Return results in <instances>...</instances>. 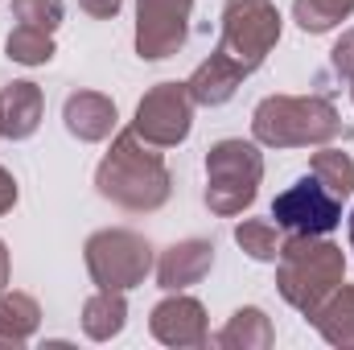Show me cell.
<instances>
[{
  "label": "cell",
  "mask_w": 354,
  "mask_h": 350,
  "mask_svg": "<svg viewBox=\"0 0 354 350\" xmlns=\"http://www.w3.org/2000/svg\"><path fill=\"white\" fill-rule=\"evenodd\" d=\"M95 190L115 202L120 210L132 214H153L169 202L174 194V177L165 169V157L157 153V145L140 140L132 128L120 132L107 149V157L95 169Z\"/></svg>",
  "instance_id": "obj_1"
},
{
  "label": "cell",
  "mask_w": 354,
  "mask_h": 350,
  "mask_svg": "<svg viewBox=\"0 0 354 350\" xmlns=\"http://www.w3.org/2000/svg\"><path fill=\"white\" fill-rule=\"evenodd\" d=\"M346 280V256L338 243L322 239V235H288L280 243V256H276V288L280 297L313 317L322 309V301Z\"/></svg>",
  "instance_id": "obj_2"
},
{
  "label": "cell",
  "mask_w": 354,
  "mask_h": 350,
  "mask_svg": "<svg viewBox=\"0 0 354 350\" xmlns=\"http://www.w3.org/2000/svg\"><path fill=\"white\" fill-rule=\"evenodd\" d=\"M252 136L268 149H309L342 136V116L322 95H268L252 111Z\"/></svg>",
  "instance_id": "obj_3"
},
{
  "label": "cell",
  "mask_w": 354,
  "mask_h": 350,
  "mask_svg": "<svg viewBox=\"0 0 354 350\" xmlns=\"http://www.w3.org/2000/svg\"><path fill=\"white\" fill-rule=\"evenodd\" d=\"M264 181V157L252 140H218L206 153V206L223 219L243 214Z\"/></svg>",
  "instance_id": "obj_4"
},
{
  "label": "cell",
  "mask_w": 354,
  "mask_h": 350,
  "mask_svg": "<svg viewBox=\"0 0 354 350\" xmlns=\"http://www.w3.org/2000/svg\"><path fill=\"white\" fill-rule=\"evenodd\" d=\"M280 42V12L272 0H227L223 4V33L214 54L231 62L243 79L264 66V58Z\"/></svg>",
  "instance_id": "obj_5"
},
{
  "label": "cell",
  "mask_w": 354,
  "mask_h": 350,
  "mask_svg": "<svg viewBox=\"0 0 354 350\" xmlns=\"http://www.w3.org/2000/svg\"><path fill=\"white\" fill-rule=\"evenodd\" d=\"M83 260H87L95 288L128 293V288L145 284V276L153 272V243L136 231H124V227L111 231L107 227V231H95L87 239Z\"/></svg>",
  "instance_id": "obj_6"
},
{
  "label": "cell",
  "mask_w": 354,
  "mask_h": 350,
  "mask_svg": "<svg viewBox=\"0 0 354 350\" xmlns=\"http://www.w3.org/2000/svg\"><path fill=\"white\" fill-rule=\"evenodd\" d=\"M272 219L288 235H330L342 223V198H334L313 174L297 177L272 202Z\"/></svg>",
  "instance_id": "obj_7"
},
{
  "label": "cell",
  "mask_w": 354,
  "mask_h": 350,
  "mask_svg": "<svg viewBox=\"0 0 354 350\" xmlns=\"http://www.w3.org/2000/svg\"><path fill=\"white\" fill-rule=\"evenodd\" d=\"M194 99L185 83H157L140 103H136V120H132V132L157 149H174L189 136L194 128Z\"/></svg>",
  "instance_id": "obj_8"
},
{
  "label": "cell",
  "mask_w": 354,
  "mask_h": 350,
  "mask_svg": "<svg viewBox=\"0 0 354 350\" xmlns=\"http://www.w3.org/2000/svg\"><path fill=\"white\" fill-rule=\"evenodd\" d=\"M194 0H136V54L161 62L185 46Z\"/></svg>",
  "instance_id": "obj_9"
},
{
  "label": "cell",
  "mask_w": 354,
  "mask_h": 350,
  "mask_svg": "<svg viewBox=\"0 0 354 350\" xmlns=\"http://www.w3.org/2000/svg\"><path fill=\"white\" fill-rule=\"evenodd\" d=\"M149 330H153V338L157 342H165V347H206L210 342V334H206V309H202V301H194V297H181V293H169L157 309H153V317H149Z\"/></svg>",
  "instance_id": "obj_10"
},
{
  "label": "cell",
  "mask_w": 354,
  "mask_h": 350,
  "mask_svg": "<svg viewBox=\"0 0 354 350\" xmlns=\"http://www.w3.org/2000/svg\"><path fill=\"white\" fill-rule=\"evenodd\" d=\"M214 264V243L210 239H181L174 248L161 252L157 260V284L165 293H181L189 284H198Z\"/></svg>",
  "instance_id": "obj_11"
},
{
  "label": "cell",
  "mask_w": 354,
  "mask_h": 350,
  "mask_svg": "<svg viewBox=\"0 0 354 350\" xmlns=\"http://www.w3.org/2000/svg\"><path fill=\"white\" fill-rule=\"evenodd\" d=\"M62 120H66V132L87 140V145H99L111 136L115 128V103L99 91H75L62 107Z\"/></svg>",
  "instance_id": "obj_12"
},
{
  "label": "cell",
  "mask_w": 354,
  "mask_h": 350,
  "mask_svg": "<svg viewBox=\"0 0 354 350\" xmlns=\"http://www.w3.org/2000/svg\"><path fill=\"white\" fill-rule=\"evenodd\" d=\"M46 99L37 83H8L0 91V136L8 140H29L41 124Z\"/></svg>",
  "instance_id": "obj_13"
},
{
  "label": "cell",
  "mask_w": 354,
  "mask_h": 350,
  "mask_svg": "<svg viewBox=\"0 0 354 350\" xmlns=\"http://www.w3.org/2000/svg\"><path fill=\"white\" fill-rule=\"evenodd\" d=\"M309 322L317 326V334H322L330 347L354 350V284L342 280V284L322 301V309H317Z\"/></svg>",
  "instance_id": "obj_14"
},
{
  "label": "cell",
  "mask_w": 354,
  "mask_h": 350,
  "mask_svg": "<svg viewBox=\"0 0 354 350\" xmlns=\"http://www.w3.org/2000/svg\"><path fill=\"white\" fill-rule=\"evenodd\" d=\"M243 83V75L231 66V62H223L218 54H210L189 79H185V87H189V99L198 103V107H218V103H227L235 91Z\"/></svg>",
  "instance_id": "obj_15"
},
{
  "label": "cell",
  "mask_w": 354,
  "mask_h": 350,
  "mask_svg": "<svg viewBox=\"0 0 354 350\" xmlns=\"http://www.w3.org/2000/svg\"><path fill=\"white\" fill-rule=\"evenodd\" d=\"M272 338H276V334H272V322H268L264 309L243 305V309H235L231 322L214 334V347H223V350H268Z\"/></svg>",
  "instance_id": "obj_16"
},
{
  "label": "cell",
  "mask_w": 354,
  "mask_h": 350,
  "mask_svg": "<svg viewBox=\"0 0 354 350\" xmlns=\"http://www.w3.org/2000/svg\"><path fill=\"white\" fill-rule=\"evenodd\" d=\"M128 326V301L115 288H99L83 305V334L91 342H111Z\"/></svg>",
  "instance_id": "obj_17"
},
{
  "label": "cell",
  "mask_w": 354,
  "mask_h": 350,
  "mask_svg": "<svg viewBox=\"0 0 354 350\" xmlns=\"http://www.w3.org/2000/svg\"><path fill=\"white\" fill-rule=\"evenodd\" d=\"M41 326V309L29 293H0V347H25Z\"/></svg>",
  "instance_id": "obj_18"
},
{
  "label": "cell",
  "mask_w": 354,
  "mask_h": 350,
  "mask_svg": "<svg viewBox=\"0 0 354 350\" xmlns=\"http://www.w3.org/2000/svg\"><path fill=\"white\" fill-rule=\"evenodd\" d=\"M309 174L317 177L334 198H351L354 194V161H351V153H342V149H322V153H313Z\"/></svg>",
  "instance_id": "obj_19"
},
{
  "label": "cell",
  "mask_w": 354,
  "mask_h": 350,
  "mask_svg": "<svg viewBox=\"0 0 354 350\" xmlns=\"http://www.w3.org/2000/svg\"><path fill=\"white\" fill-rule=\"evenodd\" d=\"M354 12V0H292V21L305 33H330Z\"/></svg>",
  "instance_id": "obj_20"
},
{
  "label": "cell",
  "mask_w": 354,
  "mask_h": 350,
  "mask_svg": "<svg viewBox=\"0 0 354 350\" xmlns=\"http://www.w3.org/2000/svg\"><path fill=\"white\" fill-rule=\"evenodd\" d=\"M235 243H239L252 260L276 264L284 235H280V227H276V223H264V219H243V223L235 227Z\"/></svg>",
  "instance_id": "obj_21"
},
{
  "label": "cell",
  "mask_w": 354,
  "mask_h": 350,
  "mask_svg": "<svg viewBox=\"0 0 354 350\" xmlns=\"http://www.w3.org/2000/svg\"><path fill=\"white\" fill-rule=\"evenodd\" d=\"M4 50H8V58H12V62H21V66H46V62L54 58V37H50V33H41V29L17 25V29L8 33Z\"/></svg>",
  "instance_id": "obj_22"
},
{
  "label": "cell",
  "mask_w": 354,
  "mask_h": 350,
  "mask_svg": "<svg viewBox=\"0 0 354 350\" xmlns=\"http://www.w3.org/2000/svg\"><path fill=\"white\" fill-rule=\"evenodd\" d=\"M12 17L29 29L54 33L62 25V0H12Z\"/></svg>",
  "instance_id": "obj_23"
},
{
  "label": "cell",
  "mask_w": 354,
  "mask_h": 350,
  "mask_svg": "<svg viewBox=\"0 0 354 350\" xmlns=\"http://www.w3.org/2000/svg\"><path fill=\"white\" fill-rule=\"evenodd\" d=\"M330 62H334V71H338L342 79H354V29H346V33L338 37V46H334Z\"/></svg>",
  "instance_id": "obj_24"
},
{
  "label": "cell",
  "mask_w": 354,
  "mask_h": 350,
  "mask_svg": "<svg viewBox=\"0 0 354 350\" xmlns=\"http://www.w3.org/2000/svg\"><path fill=\"white\" fill-rule=\"evenodd\" d=\"M120 4H124V0H79V8H83L87 17H99V21L115 17V12H120Z\"/></svg>",
  "instance_id": "obj_25"
},
{
  "label": "cell",
  "mask_w": 354,
  "mask_h": 350,
  "mask_svg": "<svg viewBox=\"0 0 354 350\" xmlns=\"http://www.w3.org/2000/svg\"><path fill=\"white\" fill-rule=\"evenodd\" d=\"M17 206V181H12V174L0 165V214H8Z\"/></svg>",
  "instance_id": "obj_26"
},
{
  "label": "cell",
  "mask_w": 354,
  "mask_h": 350,
  "mask_svg": "<svg viewBox=\"0 0 354 350\" xmlns=\"http://www.w3.org/2000/svg\"><path fill=\"white\" fill-rule=\"evenodd\" d=\"M4 284H8V248L0 239V293H4Z\"/></svg>",
  "instance_id": "obj_27"
},
{
  "label": "cell",
  "mask_w": 354,
  "mask_h": 350,
  "mask_svg": "<svg viewBox=\"0 0 354 350\" xmlns=\"http://www.w3.org/2000/svg\"><path fill=\"white\" fill-rule=\"evenodd\" d=\"M351 252H354V210H351Z\"/></svg>",
  "instance_id": "obj_28"
},
{
  "label": "cell",
  "mask_w": 354,
  "mask_h": 350,
  "mask_svg": "<svg viewBox=\"0 0 354 350\" xmlns=\"http://www.w3.org/2000/svg\"><path fill=\"white\" fill-rule=\"evenodd\" d=\"M351 99H354V79H351Z\"/></svg>",
  "instance_id": "obj_29"
}]
</instances>
